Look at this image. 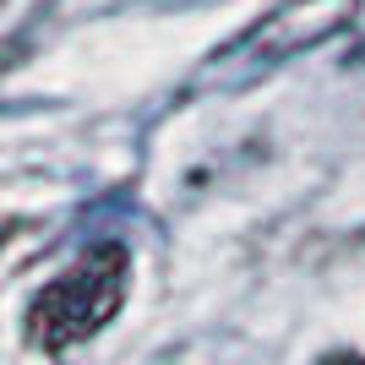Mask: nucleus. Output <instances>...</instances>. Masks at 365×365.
Wrapping results in <instances>:
<instances>
[{
    "label": "nucleus",
    "instance_id": "obj_1",
    "mask_svg": "<svg viewBox=\"0 0 365 365\" xmlns=\"http://www.w3.org/2000/svg\"><path fill=\"white\" fill-rule=\"evenodd\" d=\"M125 262L120 245H98L93 257H82L71 273H61L38 300H33V338L49 349H71L82 338H93L125 300Z\"/></svg>",
    "mask_w": 365,
    "mask_h": 365
},
{
    "label": "nucleus",
    "instance_id": "obj_2",
    "mask_svg": "<svg viewBox=\"0 0 365 365\" xmlns=\"http://www.w3.org/2000/svg\"><path fill=\"white\" fill-rule=\"evenodd\" d=\"M360 6L365 0H284V6H273L240 44L224 49V71H229L224 82L240 88L251 76H267L273 66L294 61L305 49H317L322 38H333V33L349 28L354 16H360Z\"/></svg>",
    "mask_w": 365,
    "mask_h": 365
},
{
    "label": "nucleus",
    "instance_id": "obj_3",
    "mask_svg": "<svg viewBox=\"0 0 365 365\" xmlns=\"http://www.w3.org/2000/svg\"><path fill=\"white\" fill-rule=\"evenodd\" d=\"M349 66H365V38L354 44V55H349Z\"/></svg>",
    "mask_w": 365,
    "mask_h": 365
}]
</instances>
